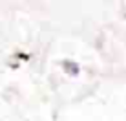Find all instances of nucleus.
I'll list each match as a JSON object with an SVG mask.
<instances>
[{
  "label": "nucleus",
  "mask_w": 126,
  "mask_h": 121,
  "mask_svg": "<svg viewBox=\"0 0 126 121\" xmlns=\"http://www.w3.org/2000/svg\"><path fill=\"white\" fill-rule=\"evenodd\" d=\"M64 70L66 72H71V75H77L79 73V66H77L75 62H71V60H64Z\"/></svg>",
  "instance_id": "obj_1"
}]
</instances>
